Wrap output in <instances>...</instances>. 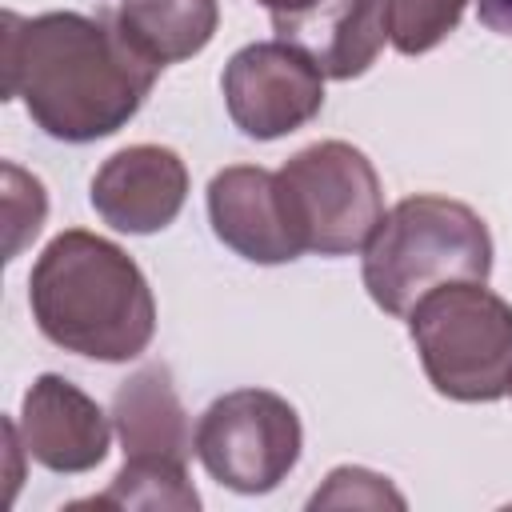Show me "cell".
<instances>
[{
    "instance_id": "obj_17",
    "label": "cell",
    "mask_w": 512,
    "mask_h": 512,
    "mask_svg": "<svg viewBox=\"0 0 512 512\" xmlns=\"http://www.w3.org/2000/svg\"><path fill=\"white\" fill-rule=\"evenodd\" d=\"M404 508V496L388 484V476L368 468H336L324 488L308 500V508Z\"/></svg>"
},
{
    "instance_id": "obj_8",
    "label": "cell",
    "mask_w": 512,
    "mask_h": 512,
    "mask_svg": "<svg viewBox=\"0 0 512 512\" xmlns=\"http://www.w3.org/2000/svg\"><path fill=\"white\" fill-rule=\"evenodd\" d=\"M188 196V168L164 144H128L92 176V208L128 236L168 228Z\"/></svg>"
},
{
    "instance_id": "obj_1",
    "label": "cell",
    "mask_w": 512,
    "mask_h": 512,
    "mask_svg": "<svg viewBox=\"0 0 512 512\" xmlns=\"http://www.w3.org/2000/svg\"><path fill=\"white\" fill-rule=\"evenodd\" d=\"M160 68L116 32L112 16L4 12V100H24L36 128L64 144L120 132L148 100Z\"/></svg>"
},
{
    "instance_id": "obj_14",
    "label": "cell",
    "mask_w": 512,
    "mask_h": 512,
    "mask_svg": "<svg viewBox=\"0 0 512 512\" xmlns=\"http://www.w3.org/2000/svg\"><path fill=\"white\" fill-rule=\"evenodd\" d=\"M168 508V512H196L200 492L188 480V464L172 460H124L112 476L108 492L92 500H76V508Z\"/></svg>"
},
{
    "instance_id": "obj_16",
    "label": "cell",
    "mask_w": 512,
    "mask_h": 512,
    "mask_svg": "<svg viewBox=\"0 0 512 512\" xmlns=\"http://www.w3.org/2000/svg\"><path fill=\"white\" fill-rule=\"evenodd\" d=\"M4 260H16L48 216V196L36 176H28L20 164L4 160Z\"/></svg>"
},
{
    "instance_id": "obj_11",
    "label": "cell",
    "mask_w": 512,
    "mask_h": 512,
    "mask_svg": "<svg viewBox=\"0 0 512 512\" xmlns=\"http://www.w3.org/2000/svg\"><path fill=\"white\" fill-rule=\"evenodd\" d=\"M276 40L296 44L328 80L364 76L388 40V0H320L308 12L272 20Z\"/></svg>"
},
{
    "instance_id": "obj_10",
    "label": "cell",
    "mask_w": 512,
    "mask_h": 512,
    "mask_svg": "<svg viewBox=\"0 0 512 512\" xmlns=\"http://www.w3.org/2000/svg\"><path fill=\"white\" fill-rule=\"evenodd\" d=\"M208 220L212 232L252 264H288L300 256V244L288 228L276 172L256 164L220 168L208 180Z\"/></svg>"
},
{
    "instance_id": "obj_18",
    "label": "cell",
    "mask_w": 512,
    "mask_h": 512,
    "mask_svg": "<svg viewBox=\"0 0 512 512\" xmlns=\"http://www.w3.org/2000/svg\"><path fill=\"white\" fill-rule=\"evenodd\" d=\"M480 4V24L500 32V36H512V0H476Z\"/></svg>"
},
{
    "instance_id": "obj_12",
    "label": "cell",
    "mask_w": 512,
    "mask_h": 512,
    "mask_svg": "<svg viewBox=\"0 0 512 512\" xmlns=\"http://www.w3.org/2000/svg\"><path fill=\"white\" fill-rule=\"evenodd\" d=\"M112 424L124 448V460H172L188 464L196 452V432L176 396L168 364L152 360L136 368L112 396Z\"/></svg>"
},
{
    "instance_id": "obj_15",
    "label": "cell",
    "mask_w": 512,
    "mask_h": 512,
    "mask_svg": "<svg viewBox=\"0 0 512 512\" xmlns=\"http://www.w3.org/2000/svg\"><path fill=\"white\" fill-rule=\"evenodd\" d=\"M468 0H388V40L404 56L432 52L456 32Z\"/></svg>"
},
{
    "instance_id": "obj_3",
    "label": "cell",
    "mask_w": 512,
    "mask_h": 512,
    "mask_svg": "<svg viewBox=\"0 0 512 512\" xmlns=\"http://www.w3.org/2000/svg\"><path fill=\"white\" fill-rule=\"evenodd\" d=\"M492 236L488 224L460 200L408 196L384 212L364 244V288L388 316H408L428 292L460 280L488 284Z\"/></svg>"
},
{
    "instance_id": "obj_13",
    "label": "cell",
    "mask_w": 512,
    "mask_h": 512,
    "mask_svg": "<svg viewBox=\"0 0 512 512\" xmlns=\"http://www.w3.org/2000/svg\"><path fill=\"white\" fill-rule=\"evenodd\" d=\"M116 32L148 64L168 68L208 48L220 24L216 0H124L112 12Z\"/></svg>"
},
{
    "instance_id": "obj_5",
    "label": "cell",
    "mask_w": 512,
    "mask_h": 512,
    "mask_svg": "<svg viewBox=\"0 0 512 512\" xmlns=\"http://www.w3.org/2000/svg\"><path fill=\"white\" fill-rule=\"evenodd\" d=\"M276 188L300 252H364V244L384 220L380 176L372 160L344 140H320L300 148L276 172Z\"/></svg>"
},
{
    "instance_id": "obj_4",
    "label": "cell",
    "mask_w": 512,
    "mask_h": 512,
    "mask_svg": "<svg viewBox=\"0 0 512 512\" xmlns=\"http://www.w3.org/2000/svg\"><path fill=\"white\" fill-rule=\"evenodd\" d=\"M408 332L440 396L492 404L512 392V304L480 280L428 292L408 312Z\"/></svg>"
},
{
    "instance_id": "obj_6",
    "label": "cell",
    "mask_w": 512,
    "mask_h": 512,
    "mask_svg": "<svg viewBox=\"0 0 512 512\" xmlns=\"http://www.w3.org/2000/svg\"><path fill=\"white\" fill-rule=\"evenodd\" d=\"M304 428L296 408L268 388H236L212 400L196 424L204 472L244 496L272 492L300 460Z\"/></svg>"
},
{
    "instance_id": "obj_9",
    "label": "cell",
    "mask_w": 512,
    "mask_h": 512,
    "mask_svg": "<svg viewBox=\"0 0 512 512\" xmlns=\"http://www.w3.org/2000/svg\"><path fill=\"white\" fill-rule=\"evenodd\" d=\"M16 424L28 460H36L48 472H68V476L92 472L108 456V440H112L108 416L88 392H80L72 380L56 372L32 380Z\"/></svg>"
},
{
    "instance_id": "obj_7",
    "label": "cell",
    "mask_w": 512,
    "mask_h": 512,
    "mask_svg": "<svg viewBox=\"0 0 512 512\" xmlns=\"http://www.w3.org/2000/svg\"><path fill=\"white\" fill-rule=\"evenodd\" d=\"M232 124L252 140H276L304 128L324 108V72L288 40L244 44L220 76Z\"/></svg>"
},
{
    "instance_id": "obj_2",
    "label": "cell",
    "mask_w": 512,
    "mask_h": 512,
    "mask_svg": "<svg viewBox=\"0 0 512 512\" xmlns=\"http://www.w3.org/2000/svg\"><path fill=\"white\" fill-rule=\"evenodd\" d=\"M36 328L64 352L124 364L156 336V300L140 264L112 240L68 228L48 240L28 276Z\"/></svg>"
},
{
    "instance_id": "obj_19",
    "label": "cell",
    "mask_w": 512,
    "mask_h": 512,
    "mask_svg": "<svg viewBox=\"0 0 512 512\" xmlns=\"http://www.w3.org/2000/svg\"><path fill=\"white\" fill-rule=\"evenodd\" d=\"M268 12H272V20H280V16H296V12H308L312 4H320V0H260Z\"/></svg>"
}]
</instances>
